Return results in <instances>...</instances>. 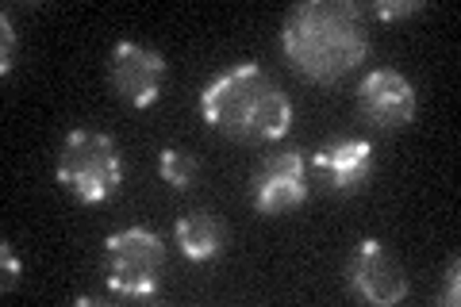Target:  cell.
<instances>
[{
	"label": "cell",
	"mask_w": 461,
	"mask_h": 307,
	"mask_svg": "<svg viewBox=\"0 0 461 307\" xmlns=\"http://www.w3.org/2000/svg\"><path fill=\"white\" fill-rule=\"evenodd\" d=\"M200 115L235 142H277L293 127V100L258 62H239L212 77L200 93Z\"/></svg>",
	"instance_id": "obj_1"
},
{
	"label": "cell",
	"mask_w": 461,
	"mask_h": 307,
	"mask_svg": "<svg viewBox=\"0 0 461 307\" xmlns=\"http://www.w3.org/2000/svg\"><path fill=\"white\" fill-rule=\"evenodd\" d=\"M281 47L304 77L339 81L369 54L362 8L350 0H308L285 16Z\"/></svg>",
	"instance_id": "obj_2"
},
{
	"label": "cell",
	"mask_w": 461,
	"mask_h": 307,
	"mask_svg": "<svg viewBox=\"0 0 461 307\" xmlns=\"http://www.w3.org/2000/svg\"><path fill=\"white\" fill-rule=\"evenodd\" d=\"M58 185L77 203H104L123 185L120 146L104 131H69L58 150Z\"/></svg>",
	"instance_id": "obj_3"
},
{
	"label": "cell",
	"mask_w": 461,
	"mask_h": 307,
	"mask_svg": "<svg viewBox=\"0 0 461 307\" xmlns=\"http://www.w3.org/2000/svg\"><path fill=\"white\" fill-rule=\"evenodd\" d=\"M166 273V242L147 227H127L104 239V281L115 296H154Z\"/></svg>",
	"instance_id": "obj_4"
},
{
	"label": "cell",
	"mask_w": 461,
	"mask_h": 307,
	"mask_svg": "<svg viewBox=\"0 0 461 307\" xmlns=\"http://www.w3.org/2000/svg\"><path fill=\"white\" fill-rule=\"evenodd\" d=\"M169 62L150 47H139V42H115L112 58H108V77L112 89L120 93V100L127 108H154L158 96H162Z\"/></svg>",
	"instance_id": "obj_5"
},
{
	"label": "cell",
	"mask_w": 461,
	"mask_h": 307,
	"mask_svg": "<svg viewBox=\"0 0 461 307\" xmlns=\"http://www.w3.org/2000/svg\"><path fill=\"white\" fill-rule=\"evenodd\" d=\"M346 284L357 300L377 303V307H393L408 296V276L403 266L396 261V254L388 250L381 239H362L357 250L346 266Z\"/></svg>",
	"instance_id": "obj_6"
},
{
	"label": "cell",
	"mask_w": 461,
	"mask_h": 307,
	"mask_svg": "<svg viewBox=\"0 0 461 307\" xmlns=\"http://www.w3.org/2000/svg\"><path fill=\"white\" fill-rule=\"evenodd\" d=\"M304 154L277 150L269 162L254 173V208L262 215H281L288 208H300L308 200V177H304Z\"/></svg>",
	"instance_id": "obj_7"
},
{
	"label": "cell",
	"mask_w": 461,
	"mask_h": 307,
	"mask_svg": "<svg viewBox=\"0 0 461 307\" xmlns=\"http://www.w3.org/2000/svg\"><path fill=\"white\" fill-rule=\"evenodd\" d=\"M357 108L369 123L377 127H403L415 120L420 96H415L411 81L396 69H373L357 85Z\"/></svg>",
	"instance_id": "obj_8"
},
{
	"label": "cell",
	"mask_w": 461,
	"mask_h": 307,
	"mask_svg": "<svg viewBox=\"0 0 461 307\" xmlns=\"http://www.w3.org/2000/svg\"><path fill=\"white\" fill-rule=\"evenodd\" d=\"M312 166L320 173H327V181H330L335 193H342V196L357 193L373 173V142H366V139H330L315 150Z\"/></svg>",
	"instance_id": "obj_9"
},
{
	"label": "cell",
	"mask_w": 461,
	"mask_h": 307,
	"mask_svg": "<svg viewBox=\"0 0 461 307\" xmlns=\"http://www.w3.org/2000/svg\"><path fill=\"white\" fill-rule=\"evenodd\" d=\"M173 239L189 261H212L223 250V223L212 212H185L173 227Z\"/></svg>",
	"instance_id": "obj_10"
},
{
	"label": "cell",
	"mask_w": 461,
	"mask_h": 307,
	"mask_svg": "<svg viewBox=\"0 0 461 307\" xmlns=\"http://www.w3.org/2000/svg\"><path fill=\"white\" fill-rule=\"evenodd\" d=\"M158 173H162V181L169 188L185 193V188H193V181L200 177V162H196L193 154L177 150V146H166V150L158 154Z\"/></svg>",
	"instance_id": "obj_11"
},
{
	"label": "cell",
	"mask_w": 461,
	"mask_h": 307,
	"mask_svg": "<svg viewBox=\"0 0 461 307\" xmlns=\"http://www.w3.org/2000/svg\"><path fill=\"white\" fill-rule=\"evenodd\" d=\"M415 12H423V0H381V5H373L377 20H403L415 16Z\"/></svg>",
	"instance_id": "obj_12"
},
{
	"label": "cell",
	"mask_w": 461,
	"mask_h": 307,
	"mask_svg": "<svg viewBox=\"0 0 461 307\" xmlns=\"http://www.w3.org/2000/svg\"><path fill=\"white\" fill-rule=\"evenodd\" d=\"M0 269H5V281H0V292H12L20 284V273H23V266H20V257H16V250L8 246V239L0 242Z\"/></svg>",
	"instance_id": "obj_13"
},
{
	"label": "cell",
	"mask_w": 461,
	"mask_h": 307,
	"mask_svg": "<svg viewBox=\"0 0 461 307\" xmlns=\"http://www.w3.org/2000/svg\"><path fill=\"white\" fill-rule=\"evenodd\" d=\"M0 39H5V47H0V73H12V66H16V32H12V20L8 12H0Z\"/></svg>",
	"instance_id": "obj_14"
},
{
	"label": "cell",
	"mask_w": 461,
	"mask_h": 307,
	"mask_svg": "<svg viewBox=\"0 0 461 307\" xmlns=\"http://www.w3.org/2000/svg\"><path fill=\"white\" fill-rule=\"evenodd\" d=\"M457 273H461V266L457 261H450V273H446V284H442V292H438V303H446V307H457Z\"/></svg>",
	"instance_id": "obj_15"
}]
</instances>
